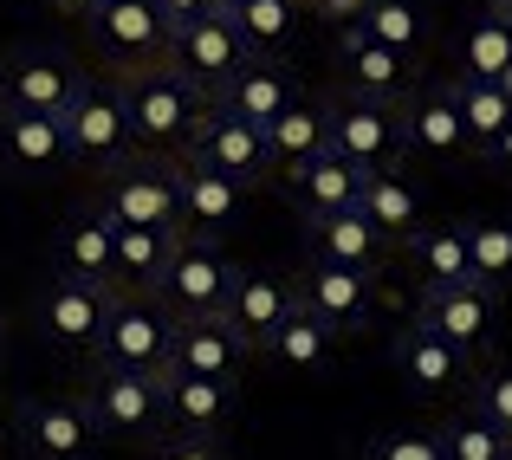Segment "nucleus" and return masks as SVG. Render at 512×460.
Masks as SVG:
<instances>
[{
	"mask_svg": "<svg viewBox=\"0 0 512 460\" xmlns=\"http://www.w3.org/2000/svg\"><path fill=\"white\" fill-rule=\"evenodd\" d=\"M363 460H441V441L435 435H376Z\"/></svg>",
	"mask_w": 512,
	"mask_h": 460,
	"instance_id": "40",
	"label": "nucleus"
},
{
	"mask_svg": "<svg viewBox=\"0 0 512 460\" xmlns=\"http://www.w3.org/2000/svg\"><path fill=\"white\" fill-rule=\"evenodd\" d=\"M487 162H493V169H500V175H512V124H506L500 137L487 143Z\"/></svg>",
	"mask_w": 512,
	"mask_h": 460,
	"instance_id": "44",
	"label": "nucleus"
},
{
	"mask_svg": "<svg viewBox=\"0 0 512 460\" xmlns=\"http://www.w3.org/2000/svg\"><path fill=\"white\" fill-rule=\"evenodd\" d=\"M448 98H454V111H461L467 156H487V143L512 124V91L500 78H448Z\"/></svg>",
	"mask_w": 512,
	"mask_h": 460,
	"instance_id": "28",
	"label": "nucleus"
},
{
	"mask_svg": "<svg viewBox=\"0 0 512 460\" xmlns=\"http://www.w3.org/2000/svg\"><path fill=\"white\" fill-rule=\"evenodd\" d=\"M78 65L59 59V52H13L0 65V111L13 117H59L78 91Z\"/></svg>",
	"mask_w": 512,
	"mask_h": 460,
	"instance_id": "14",
	"label": "nucleus"
},
{
	"mask_svg": "<svg viewBox=\"0 0 512 460\" xmlns=\"http://www.w3.org/2000/svg\"><path fill=\"white\" fill-rule=\"evenodd\" d=\"M467 279L487 292L512 286V221H474L467 227Z\"/></svg>",
	"mask_w": 512,
	"mask_h": 460,
	"instance_id": "36",
	"label": "nucleus"
},
{
	"mask_svg": "<svg viewBox=\"0 0 512 460\" xmlns=\"http://www.w3.org/2000/svg\"><path fill=\"white\" fill-rule=\"evenodd\" d=\"M78 7H91V0H78Z\"/></svg>",
	"mask_w": 512,
	"mask_h": 460,
	"instance_id": "50",
	"label": "nucleus"
},
{
	"mask_svg": "<svg viewBox=\"0 0 512 460\" xmlns=\"http://www.w3.org/2000/svg\"><path fill=\"white\" fill-rule=\"evenodd\" d=\"M357 214L383 234V247H409V240L422 234V195H415L402 175H370Z\"/></svg>",
	"mask_w": 512,
	"mask_h": 460,
	"instance_id": "29",
	"label": "nucleus"
},
{
	"mask_svg": "<svg viewBox=\"0 0 512 460\" xmlns=\"http://www.w3.org/2000/svg\"><path fill=\"white\" fill-rule=\"evenodd\" d=\"M169 331H175V318L150 299V292H111V311H104V331H98V344H91V357H98L104 370L163 376Z\"/></svg>",
	"mask_w": 512,
	"mask_h": 460,
	"instance_id": "4",
	"label": "nucleus"
},
{
	"mask_svg": "<svg viewBox=\"0 0 512 460\" xmlns=\"http://www.w3.org/2000/svg\"><path fill=\"white\" fill-rule=\"evenodd\" d=\"M415 331L454 344L461 357H480L500 331V292L487 286H428L415 299Z\"/></svg>",
	"mask_w": 512,
	"mask_h": 460,
	"instance_id": "10",
	"label": "nucleus"
},
{
	"mask_svg": "<svg viewBox=\"0 0 512 460\" xmlns=\"http://www.w3.org/2000/svg\"><path fill=\"white\" fill-rule=\"evenodd\" d=\"M435 441H441V460H500L512 448L487 415H461V422H448Z\"/></svg>",
	"mask_w": 512,
	"mask_h": 460,
	"instance_id": "38",
	"label": "nucleus"
},
{
	"mask_svg": "<svg viewBox=\"0 0 512 460\" xmlns=\"http://www.w3.org/2000/svg\"><path fill=\"white\" fill-rule=\"evenodd\" d=\"M396 376L415 389V396H448V389H461L467 383V357L454 344H441V337H428V331H402L396 337Z\"/></svg>",
	"mask_w": 512,
	"mask_h": 460,
	"instance_id": "26",
	"label": "nucleus"
},
{
	"mask_svg": "<svg viewBox=\"0 0 512 460\" xmlns=\"http://www.w3.org/2000/svg\"><path fill=\"white\" fill-rule=\"evenodd\" d=\"M357 26H363V33L376 39V46L402 52V59H422V46H428V20H422V0H370Z\"/></svg>",
	"mask_w": 512,
	"mask_h": 460,
	"instance_id": "34",
	"label": "nucleus"
},
{
	"mask_svg": "<svg viewBox=\"0 0 512 460\" xmlns=\"http://www.w3.org/2000/svg\"><path fill=\"white\" fill-rule=\"evenodd\" d=\"M409 253L422 260L428 286H474L467 279V227H422L409 240Z\"/></svg>",
	"mask_w": 512,
	"mask_h": 460,
	"instance_id": "37",
	"label": "nucleus"
},
{
	"mask_svg": "<svg viewBox=\"0 0 512 460\" xmlns=\"http://www.w3.org/2000/svg\"><path fill=\"white\" fill-rule=\"evenodd\" d=\"M506 72H512V20L480 13L461 33V78H506Z\"/></svg>",
	"mask_w": 512,
	"mask_h": 460,
	"instance_id": "35",
	"label": "nucleus"
},
{
	"mask_svg": "<svg viewBox=\"0 0 512 460\" xmlns=\"http://www.w3.org/2000/svg\"><path fill=\"white\" fill-rule=\"evenodd\" d=\"M312 234V260H331V266H357V273H376L383 266V234L363 221L357 208H338V214H312L305 221Z\"/></svg>",
	"mask_w": 512,
	"mask_h": 460,
	"instance_id": "25",
	"label": "nucleus"
},
{
	"mask_svg": "<svg viewBox=\"0 0 512 460\" xmlns=\"http://www.w3.org/2000/svg\"><path fill=\"white\" fill-rule=\"evenodd\" d=\"M0 344H7V331H0Z\"/></svg>",
	"mask_w": 512,
	"mask_h": 460,
	"instance_id": "51",
	"label": "nucleus"
},
{
	"mask_svg": "<svg viewBox=\"0 0 512 460\" xmlns=\"http://www.w3.org/2000/svg\"><path fill=\"white\" fill-rule=\"evenodd\" d=\"M396 111H402V143H409L415 156H435V162L467 156V130H461V111H454V98H448V78L415 85Z\"/></svg>",
	"mask_w": 512,
	"mask_h": 460,
	"instance_id": "19",
	"label": "nucleus"
},
{
	"mask_svg": "<svg viewBox=\"0 0 512 460\" xmlns=\"http://www.w3.org/2000/svg\"><path fill=\"white\" fill-rule=\"evenodd\" d=\"M111 311V286H85V279H52L39 299V337L59 350H91Z\"/></svg>",
	"mask_w": 512,
	"mask_h": 460,
	"instance_id": "16",
	"label": "nucleus"
},
{
	"mask_svg": "<svg viewBox=\"0 0 512 460\" xmlns=\"http://www.w3.org/2000/svg\"><path fill=\"white\" fill-rule=\"evenodd\" d=\"M331 344H338V337H331L312 311H292V318L273 331L266 357H273L279 370H292V376H312V370H325V363H331Z\"/></svg>",
	"mask_w": 512,
	"mask_h": 460,
	"instance_id": "33",
	"label": "nucleus"
},
{
	"mask_svg": "<svg viewBox=\"0 0 512 460\" xmlns=\"http://www.w3.org/2000/svg\"><path fill=\"white\" fill-rule=\"evenodd\" d=\"M0 156L20 175H52V169L72 162L59 117H13V111H0Z\"/></svg>",
	"mask_w": 512,
	"mask_h": 460,
	"instance_id": "27",
	"label": "nucleus"
},
{
	"mask_svg": "<svg viewBox=\"0 0 512 460\" xmlns=\"http://www.w3.org/2000/svg\"><path fill=\"white\" fill-rule=\"evenodd\" d=\"M240 409V389L221 383V376H182V370H163V415L169 428H182L188 441H214Z\"/></svg>",
	"mask_w": 512,
	"mask_h": 460,
	"instance_id": "18",
	"label": "nucleus"
},
{
	"mask_svg": "<svg viewBox=\"0 0 512 460\" xmlns=\"http://www.w3.org/2000/svg\"><path fill=\"white\" fill-rule=\"evenodd\" d=\"M292 13H299V0H234V7H221V20L240 33L247 59H260L292 39Z\"/></svg>",
	"mask_w": 512,
	"mask_h": 460,
	"instance_id": "32",
	"label": "nucleus"
},
{
	"mask_svg": "<svg viewBox=\"0 0 512 460\" xmlns=\"http://www.w3.org/2000/svg\"><path fill=\"white\" fill-rule=\"evenodd\" d=\"M117 91H124L130 143H188L195 117L208 111V98H201L188 78H175L169 65H143V72H130Z\"/></svg>",
	"mask_w": 512,
	"mask_h": 460,
	"instance_id": "3",
	"label": "nucleus"
},
{
	"mask_svg": "<svg viewBox=\"0 0 512 460\" xmlns=\"http://www.w3.org/2000/svg\"><path fill=\"white\" fill-rule=\"evenodd\" d=\"M363 182H370V175H363L350 156H338L331 143L286 169V188H292V201H299V214H305V221H312V214L357 208V201H363Z\"/></svg>",
	"mask_w": 512,
	"mask_h": 460,
	"instance_id": "20",
	"label": "nucleus"
},
{
	"mask_svg": "<svg viewBox=\"0 0 512 460\" xmlns=\"http://www.w3.org/2000/svg\"><path fill=\"white\" fill-rule=\"evenodd\" d=\"M111 240H117V227L104 221L98 208H91V214H72V221L52 234V266H59V279L111 286Z\"/></svg>",
	"mask_w": 512,
	"mask_h": 460,
	"instance_id": "23",
	"label": "nucleus"
},
{
	"mask_svg": "<svg viewBox=\"0 0 512 460\" xmlns=\"http://www.w3.org/2000/svg\"><path fill=\"white\" fill-rule=\"evenodd\" d=\"M214 7H234V0H214Z\"/></svg>",
	"mask_w": 512,
	"mask_h": 460,
	"instance_id": "48",
	"label": "nucleus"
},
{
	"mask_svg": "<svg viewBox=\"0 0 512 460\" xmlns=\"http://www.w3.org/2000/svg\"><path fill=\"white\" fill-rule=\"evenodd\" d=\"M247 208V188L227 182L214 169H195L182 162V182H175V234H195V240H221L227 227L240 221Z\"/></svg>",
	"mask_w": 512,
	"mask_h": 460,
	"instance_id": "17",
	"label": "nucleus"
},
{
	"mask_svg": "<svg viewBox=\"0 0 512 460\" xmlns=\"http://www.w3.org/2000/svg\"><path fill=\"white\" fill-rule=\"evenodd\" d=\"M325 143L338 156H350L363 175H402V156H409V143H402V111L389 98H363V91L325 104Z\"/></svg>",
	"mask_w": 512,
	"mask_h": 460,
	"instance_id": "1",
	"label": "nucleus"
},
{
	"mask_svg": "<svg viewBox=\"0 0 512 460\" xmlns=\"http://www.w3.org/2000/svg\"><path fill=\"white\" fill-rule=\"evenodd\" d=\"M500 85H506V91H512V72H506V78H500Z\"/></svg>",
	"mask_w": 512,
	"mask_h": 460,
	"instance_id": "47",
	"label": "nucleus"
},
{
	"mask_svg": "<svg viewBox=\"0 0 512 460\" xmlns=\"http://www.w3.org/2000/svg\"><path fill=\"white\" fill-rule=\"evenodd\" d=\"M506 20H512V13H506Z\"/></svg>",
	"mask_w": 512,
	"mask_h": 460,
	"instance_id": "52",
	"label": "nucleus"
},
{
	"mask_svg": "<svg viewBox=\"0 0 512 460\" xmlns=\"http://www.w3.org/2000/svg\"><path fill=\"white\" fill-rule=\"evenodd\" d=\"M299 311L292 299V279H273V273H240L234 286H227V305H221V324L240 337V350H266L273 344V331Z\"/></svg>",
	"mask_w": 512,
	"mask_h": 460,
	"instance_id": "15",
	"label": "nucleus"
},
{
	"mask_svg": "<svg viewBox=\"0 0 512 460\" xmlns=\"http://www.w3.org/2000/svg\"><path fill=\"white\" fill-rule=\"evenodd\" d=\"M182 150H188L195 169H214V175H227V182H240V188H260L266 175H273L266 137L253 124H240V117H227L221 104H208V111L195 117V130H188Z\"/></svg>",
	"mask_w": 512,
	"mask_h": 460,
	"instance_id": "8",
	"label": "nucleus"
},
{
	"mask_svg": "<svg viewBox=\"0 0 512 460\" xmlns=\"http://www.w3.org/2000/svg\"><path fill=\"white\" fill-rule=\"evenodd\" d=\"M234 279H240V266L227 260L214 240L175 234V247L163 260V279H156V305H163L169 318H221Z\"/></svg>",
	"mask_w": 512,
	"mask_h": 460,
	"instance_id": "2",
	"label": "nucleus"
},
{
	"mask_svg": "<svg viewBox=\"0 0 512 460\" xmlns=\"http://www.w3.org/2000/svg\"><path fill=\"white\" fill-rule=\"evenodd\" d=\"M487 13H512V0H487Z\"/></svg>",
	"mask_w": 512,
	"mask_h": 460,
	"instance_id": "45",
	"label": "nucleus"
},
{
	"mask_svg": "<svg viewBox=\"0 0 512 460\" xmlns=\"http://www.w3.org/2000/svg\"><path fill=\"white\" fill-rule=\"evenodd\" d=\"M156 13H163V26L175 33V26L201 20V13H221V7H214V0H156Z\"/></svg>",
	"mask_w": 512,
	"mask_h": 460,
	"instance_id": "41",
	"label": "nucleus"
},
{
	"mask_svg": "<svg viewBox=\"0 0 512 460\" xmlns=\"http://www.w3.org/2000/svg\"><path fill=\"white\" fill-rule=\"evenodd\" d=\"M500 460H512V448H506V454H500Z\"/></svg>",
	"mask_w": 512,
	"mask_h": 460,
	"instance_id": "49",
	"label": "nucleus"
},
{
	"mask_svg": "<svg viewBox=\"0 0 512 460\" xmlns=\"http://www.w3.org/2000/svg\"><path fill=\"white\" fill-rule=\"evenodd\" d=\"M85 409L98 422V435H111V441H150L169 428L163 376H150V370H104L98 363L85 383Z\"/></svg>",
	"mask_w": 512,
	"mask_h": 460,
	"instance_id": "6",
	"label": "nucleus"
},
{
	"mask_svg": "<svg viewBox=\"0 0 512 460\" xmlns=\"http://www.w3.org/2000/svg\"><path fill=\"white\" fill-rule=\"evenodd\" d=\"M156 460H227V454L214 448V441H175V448H163Z\"/></svg>",
	"mask_w": 512,
	"mask_h": 460,
	"instance_id": "43",
	"label": "nucleus"
},
{
	"mask_svg": "<svg viewBox=\"0 0 512 460\" xmlns=\"http://www.w3.org/2000/svg\"><path fill=\"white\" fill-rule=\"evenodd\" d=\"M299 98V85H292V72H279V65H266V59H247L234 78H227V91L214 104H221L227 117H240V124H253V130H266L286 104Z\"/></svg>",
	"mask_w": 512,
	"mask_h": 460,
	"instance_id": "24",
	"label": "nucleus"
},
{
	"mask_svg": "<svg viewBox=\"0 0 512 460\" xmlns=\"http://www.w3.org/2000/svg\"><path fill=\"white\" fill-rule=\"evenodd\" d=\"M65 150L72 162H91V169L111 175L117 162H130V124H124V91L111 78H78L72 104L59 111Z\"/></svg>",
	"mask_w": 512,
	"mask_h": 460,
	"instance_id": "5",
	"label": "nucleus"
},
{
	"mask_svg": "<svg viewBox=\"0 0 512 460\" xmlns=\"http://www.w3.org/2000/svg\"><path fill=\"white\" fill-rule=\"evenodd\" d=\"M163 65H169L175 78H188V85L214 104L227 91V78L247 65V46H240V33L221 20V13H201V20H188V26H175V33H169Z\"/></svg>",
	"mask_w": 512,
	"mask_h": 460,
	"instance_id": "7",
	"label": "nucleus"
},
{
	"mask_svg": "<svg viewBox=\"0 0 512 460\" xmlns=\"http://www.w3.org/2000/svg\"><path fill=\"white\" fill-rule=\"evenodd\" d=\"M175 234H156V227H117L111 240V292H156L163 279V260H169Z\"/></svg>",
	"mask_w": 512,
	"mask_h": 460,
	"instance_id": "30",
	"label": "nucleus"
},
{
	"mask_svg": "<svg viewBox=\"0 0 512 460\" xmlns=\"http://www.w3.org/2000/svg\"><path fill=\"white\" fill-rule=\"evenodd\" d=\"M292 299L299 311H312L331 337H350V331H370L376 318V273H357V266H331V260H312L299 279H292Z\"/></svg>",
	"mask_w": 512,
	"mask_h": 460,
	"instance_id": "9",
	"label": "nucleus"
},
{
	"mask_svg": "<svg viewBox=\"0 0 512 460\" xmlns=\"http://www.w3.org/2000/svg\"><path fill=\"white\" fill-rule=\"evenodd\" d=\"M20 448L33 460H91L98 422H91L85 396H33L20 409Z\"/></svg>",
	"mask_w": 512,
	"mask_h": 460,
	"instance_id": "13",
	"label": "nucleus"
},
{
	"mask_svg": "<svg viewBox=\"0 0 512 460\" xmlns=\"http://www.w3.org/2000/svg\"><path fill=\"white\" fill-rule=\"evenodd\" d=\"M338 65H344L350 91H363V98L402 104V98L415 91V59H402V52L376 46L363 26H338Z\"/></svg>",
	"mask_w": 512,
	"mask_h": 460,
	"instance_id": "21",
	"label": "nucleus"
},
{
	"mask_svg": "<svg viewBox=\"0 0 512 460\" xmlns=\"http://www.w3.org/2000/svg\"><path fill=\"white\" fill-rule=\"evenodd\" d=\"M175 182H182V169H169V162H117V169L104 175L98 214L111 227H156V234H175Z\"/></svg>",
	"mask_w": 512,
	"mask_h": 460,
	"instance_id": "11",
	"label": "nucleus"
},
{
	"mask_svg": "<svg viewBox=\"0 0 512 460\" xmlns=\"http://www.w3.org/2000/svg\"><path fill=\"white\" fill-rule=\"evenodd\" d=\"M52 7H72V13H78V0H52Z\"/></svg>",
	"mask_w": 512,
	"mask_h": 460,
	"instance_id": "46",
	"label": "nucleus"
},
{
	"mask_svg": "<svg viewBox=\"0 0 512 460\" xmlns=\"http://www.w3.org/2000/svg\"><path fill=\"white\" fill-rule=\"evenodd\" d=\"M104 52H111L124 72H143V65H163V46H169V26L156 13V0H91L78 7Z\"/></svg>",
	"mask_w": 512,
	"mask_h": 460,
	"instance_id": "12",
	"label": "nucleus"
},
{
	"mask_svg": "<svg viewBox=\"0 0 512 460\" xmlns=\"http://www.w3.org/2000/svg\"><path fill=\"white\" fill-rule=\"evenodd\" d=\"M260 137H266V156H273V175L292 169V162H305L312 150H325V104L318 98H292Z\"/></svg>",
	"mask_w": 512,
	"mask_h": 460,
	"instance_id": "31",
	"label": "nucleus"
},
{
	"mask_svg": "<svg viewBox=\"0 0 512 460\" xmlns=\"http://www.w3.org/2000/svg\"><path fill=\"white\" fill-rule=\"evenodd\" d=\"M305 7H312L318 20H331V26H357L370 0H305Z\"/></svg>",
	"mask_w": 512,
	"mask_h": 460,
	"instance_id": "42",
	"label": "nucleus"
},
{
	"mask_svg": "<svg viewBox=\"0 0 512 460\" xmlns=\"http://www.w3.org/2000/svg\"><path fill=\"white\" fill-rule=\"evenodd\" d=\"M240 363H247V350H240V337L227 331L221 318H175V331H169V363H163V370L221 376V383H234Z\"/></svg>",
	"mask_w": 512,
	"mask_h": 460,
	"instance_id": "22",
	"label": "nucleus"
},
{
	"mask_svg": "<svg viewBox=\"0 0 512 460\" xmlns=\"http://www.w3.org/2000/svg\"><path fill=\"white\" fill-rule=\"evenodd\" d=\"M474 415H487V422L512 441V363H506V370H487L474 383Z\"/></svg>",
	"mask_w": 512,
	"mask_h": 460,
	"instance_id": "39",
	"label": "nucleus"
}]
</instances>
